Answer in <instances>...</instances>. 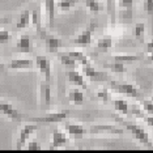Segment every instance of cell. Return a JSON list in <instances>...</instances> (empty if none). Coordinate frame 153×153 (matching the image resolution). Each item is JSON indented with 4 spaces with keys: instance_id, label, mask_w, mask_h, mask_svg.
<instances>
[{
    "instance_id": "15",
    "label": "cell",
    "mask_w": 153,
    "mask_h": 153,
    "mask_svg": "<svg viewBox=\"0 0 153 153\" xmlns=\"http://www.w3.org/2000/svg\"><path fill=\"white\" fill-rule=\"evenodd\" d=\"M16 46L21 53H30L32 51V41H30L29 36H26V34L21 36L19 38V42Z\"/></svg>"
},
{
    "instance_id": "7",
    "label": "cell",
    "mask_w": 153,
    "mask_h": 153,
    "mask_svg": "<svg viewBox=\"0 0 153 153\" xmlns=\"http://www.w3.org/2000/svg\"><path fill=\"white\" fill-rule=\"evenodd\" d=\"M38 124H25L22 127V130L20 131V136H19V140H17V148H22V145H25V143L27 141L32 135L38 130Z\"/></svg>"
},
{
    "instance_id": "22",
    "label": "cell",
    "mask_w": 153,
    "mask_h": 153,
    "mask_svg": "<svg viewBox=\"0 0 153 153\" xmlns=\"http://www.w3.org/2000/svg\"><path fill=\"white\" fill-rule=\"evenodd\" d=\"M59 59H60V63L65 65L68 68H75L76 67V60L72 56H69L65 53H60L59 54Z\"/></svg>"
},
{
    "instance_id": "17",
    "label": "cell",
    "mask_w": 153,
    "mask_h": 153,
    "mask_svg": "<svg viewBox=\"0 0 153 153\" xmlns=\"http://www.w3.org/2000/svg\"><path fill=\"white\" fill-rule=\"evenodd\" d=\"M68 98H69V101H72L75 105H81V103L84 102V93H82L79 88L71 89L69 90Z\"/></svg>"
},
{
    "instance_id": "36",
    "label": "cell",
    "mask_w": 153,
    "mask_h": 153,
    "mask_svg": "<svg viewBox=\"0 0 153 153\" xmlns=\"http://www.w3.org/2000/svg\"><path fill=\"white\" fill-rule=\"evenodd\" d=\"M132 3H134V0H119V4L123 8H130L132 5Z\"/></svg>"
},
{
    "instance_id": "33",
    "label": "cell",
    "mask_w": 153,
    "mask_h": 153,
    "mask_svg": "<svg viewBox=\"0 0 153 153\" xmlns=\"http://www.w3.org/2000/svg\"><path fill=\"white\" fill-rule=\"evenodd\" d=\"M144 9L148 15L153 16V0H145L144 1Z\"/></svg>"
},
{
    "instance_id": "10",
    "label": "cell",
    "mask_w": 153,
    "mask_h": 153,
    "mask_svg": "<svg viewBox=\"0 0 153 153\" xmlns=\"http://www.w3.org/2000/svg\"><path fill=\"white\" fill-rule=\"evenodd\" d=\"M67 79L69 82H72V84L77 85V86H81L82 89H86L88 88V85H86V81L84 80V76L80 74L79 71H76V69L71 68L67 71Z\"/></svg>"
},
{
    "instance_id": "18",
    "label": "cell",
    "mask_w": 153,
    "mask_h": 153,
    "mask_svg": "<svg viewBox=\"0 0 153 153\" xmlns=\"http://www.w3.org/2000/svg\"><path fill=\"white\" fill-rule=\"evenodd\" d=\"M30 21H32V16H30V12L27 11V9H25V11L21 13V16H20V20L17 21L16 27H17V29H25V27L29 26Z\"/></svg>"
},
{
    "instance_id": "39",
    "label": "cell",
    "mask_w": 153,
    "mask_h": 153,
    "mask_svg": "<svg viewBox=\"0 0 153 153\" xmlns=\"http://www.w3.org/2000/svg\"><path fill=\"white\" fill-rule=\"evenodd\" d=\"M145 122L149 124V126H152L153 127V115L152 117H148V118H145Z\"/></svg>"
},
{
    "instance_id": "2",
    "label": "cell",
    "mask_w": 153,
    "mask_h": 153,
    "mask_svg": "<svg viewBox=\"0 0 153 153\" xmlns=\"http://www.w3.org/2000/svg\"><path fill=\"white\" fill-rule=\"evenodd\" d=\"M109 84H110L111 88L115 89L118 93H120V94L131 97V98H139V97H140L139 89L132 84H127V82H117V81H111V80H109Z\"/></svg>"
},
{
    "instance_id": "12",
    "label": "cell",
    "mask_w": 153,
    "mask_h": 153,
    "mask_svg": "<svg viewBox=\"0 0 153 153\" xmlns=\"http://www.w3.org/2000/svg\"><path fill=\"white\" fill-rule=\"evenodd\" d=\"M102 132H111L114 135H122L123 134V130L120 128H117L114 126H106V124H96V126L90 127L88 130V134H102Z\"/></svg>"
},
{
    "instance_id": "29",
    "label": "cell",
    "mask_w": 153,
    "mask_h": 153,
    "mask_svg": "<svg viewBox=\"0 0 153 153\" xmlns=\"http://www.w3.org/2000/svg\"><path fill=\"white\" fill-rule=\"evenodd\" d=\"M145 32V25L143 22H137L135 25V37L136 38H143Z\"/></svg>"
},
{
    "instance_id": "4",
    "label": "cell",
    "mask_w": 153,
    "mask_h": 153,
    "mask_svg": "<svg viewBox=\"0 0 153 153\" xmlns=\"http://www.w3.org/2000/svg\"><path fill=\"white\" fill-rule=\"evenodd\" d=\"M67 110L59 111V113H50L48 115L42 118H33L32 122H34V123H60L62 120H64L67 118Z\"/></svg>"
},
{
    "instance_id": "14",
    "label": "cell",
    "mask_w": 153,
    "mask_h": 153,
    "mask_svg": "<svg viewBox=\"0 0 153 153\" xmlns=\"http://www.w3.org/2000/svg\"><path fill=\"white\" fill-rule=\"evenodd\" d=\"M67 143V135L63 134L62 131H54L53 132V139L50 143V148H59Z\"/></svg>"
},
{
    "instance_id": "31",
    "label": "cell",
    "mask_w": 153,
    "mask_h": 153,
    "mask_svg": "<svg viewBox=\"0 0 153 153\" xmlns=\"http://www.w3.org/2000/svg\"><path fill=\"white\" fill-rule=\"evenodd\" d=\"M9 39H11V33L8 30H0V45L7 43Z\"/></svg>"
},
{
    "instance_id": "23",
    "label": "cell",
    "mask_w": 153,
    "mask_h": 153,
    "mask_svg": "<svg viewBox=\"0 0 153 153\" xmlns=\"http://www.w3.org/2000/svg\"><path fill=\"white\" fill-rule=\"evenodd\" d=\"M114 60L119 62V63H134V62L140 60V56H136V55H115Z\"/></svg>"
},
{
    "instance_id": "20",
    "label": "cell",
    "mask_w": 153,
    "mask_h": 153,
    "mask_svg": "<svg viewBox=\"0 0 153 153\" xmlns=\"http://www.w3.org/2000/svg\"><path fill=\"white\" fill-rule=\"evenodd\" d=\"M65 54L69 55V56H72L76 62L81 63L82 65L89 64V59H88V56H86L84 53H82V51H68V53H65Z\"/></svg>"
},
{
    "instance_id": "37",
    "label": "cell",
    "mask_w": 153,
    "mask_h": 153,
    "mask_svg": "<svg viewBox=\"0 0 153 153\" xmlns=\"http://www.w3.org/2000/svg\"><path fill=\"white\" fill-rule=\"evenodd\" d=\"M7 24H11V19L9 17H0V27H3Z\"/></svg>"
},
{
    "instance_id": "28",
    "label": "cell",
    "mask_w": 153,
    "mask_h": 153,
    "mask_svg": "<svg viewBox=\"0 0 153 153\" xmlns=\"http://www.w3.org/2000/svg\"><path fill=\"white\" fill-rule=\"evenodd\" d=\"M30 16H32V22L34 24V26L37 27V32L42 29V25H41V12H39V9H34V11L30 13Z\"/></svg>"
},
{
    "instance_id": "26",
    "label": "cell",
    "mask_w": 153,
    "mask_h": 153,
    "mask_svg": "<svg viewBox=\"0 0 153 153\" xmlns=\"http://www.w3.org/2000/svg\"><path fill=\"white\" fill-rule=\"evenodd\" d=\"M103 67L109 68V69H113V71L117 72V74H123V72L126 71V68H124V63H119V62H115V63H113V64L105 63L103 64Z\"/></svg>"
},
{
    "instance_id": "5",
    "label": "cell",
    "mask_w": 153,
    "mask_h": 153,
    "mask_svg": "<svg viewBox=\"0 0 153 153\" xmlns=\"http://www.w3.org/2000/svg\"><path fill=\"white\" fill-rule=\"evenodd\" d=\"M96 27H97V24L96 22L90 24V25L86 27L84 32L80 33L79 36L75 38L74 43L75 45H80V46H86V45H89L90 42H92V36H93V33H94Z\"/></svg>"
},
{
    "instance_id": "1",
    "label": "cell",
    "mask_w": 153,
    "mask_h": 153,
    "mask_svg": "<svg viewBox=\"0 0 153 153\" xmlns=\"http://www.w3.org/2000/svg\"><path fill=\"white\" fill-rule=\"evenodd\" d=\"M117 120L119 122L120 124H123V126L126 127L128 131H131L132 135L136 137V140H139L141 144L148 145V147H152V143H151V139H149V135L145 132V130L143 127L137 126V124H132V123H130V122H126V120H120V119H117Z\"/></svg>"
},
{
    "instance_id": "3",
    "label": "cell",
    "mask_w": 153,
    "mask_h": 153,
    "mask_svg": "<svg viewBox=\"0 0 153 153\" xmlns=\"http://www.w3.org/2000/svg\"><path fill=\"white\" fill-rule=\"evenodd\" d=\"M38 34L41 36V38L45 41V45H46V48L50 53H56V51L63 46V42H62V39H59V38L54 37V36H50V34H47L45 32L43 29L38 30Z\"/></svg>"
},
{
    "instance_id": "32",
    "label": "cell",
    "mask_w": 153,
    "mask_h": 153,
    "mask_svg": "<svg viewBox=\"0 0 153 153\" xmlns=\"http://www.w3.org/2000/svg\"><path fill=\"white\" fill-rule=\"evenodd\" d=\"M141 106L144 109V111H147L148 114H152L153 115V101H143Z\"/></svg>"
},
{
    "instance_id": "40",
    "label": "cell",
    "mask_w": 153,
    "mask_h": 153,
    "mask_svg": "<svg viewBox=\"0 0 153 153\" xmlns=\"http://www.w3.org/2000/svg\"><path fill=\"white\" fill-rule=\"evenodd\" d=\"M149 54H151V55H149L148 60H149V62H153V51H152V53H149Z\"/></svg>"
},
{
    "instance_id": "35",
    "label": "cell",
    "mask_w": 153,
    "mask_h": 153,
    "mask_svg": "<svg viewBox=\"0 0 153 153\" xmlns=\"http://www.w3.org/2000/svg\"><path fill=\"white\" fill-rule=\"evenodd\" d=\"M26 148L27 151H41V145L38 141H30Z\"/></svg>"
},
{
    "instance_id": "38",
    "label": "cell",
    "mask_w": 153,
    "mask_h": 153,
    "mask_svg": "<svg viewBox=\"0 0 153 153\" xmlns=\"http://www.w3.org/2000/svg\"><path fill=\"white\" fill-rule=\"evenodd\" d=\"M147 51L148 53H152L153 51V41H151L149 43H147Z\"/></svg>"
},
{
    "instance_id": "25",
    "label": "cell",
    "mask_w": 153,
    "mask_h": 153,
    "mask_svg": "<svg viewBox=\"0 0 153 153\" xmlns=\"http://www.w3.org/2000/svg\"><path fill=\"white\" fill-rule=\"evenodd\" d=\"M79 3V0H59L56 3V7L62 11H67V9L75 7Z\"/></svg>"
},
{
    "instance_id": "34",
    "label": "cell",
    "mask_w": 153,
    "mask_h": 153,
    "mask_svg": "<svg viewBox=\"0 0 153 153\" xmlns=\"http://www.w3.org/2000/svg\"><path fill=\"white\" fill-rule=\"evenodd\" d=\"M107 8H109V13L111 17V21H115V12H114V0H109L107 1Z\"/></svg>"
},
{
    "instance_id": "8",
    "label": "cell",
    "mask_w": 153,
    "mask_h": 153,
    "mask_svg": "<svg viewBox=\"0 0 153 153\" xmlns=\"http://www.w3.org/2000/svg\"><path fill=\"white\" fill-rule=\"evenodd\" d=\"M64 130L67 131L69 135H72L75 139H81L84 135L88 134V130H86L82 124H77V123H65Z\"/></svg>"
},
{
    "instance_id": "6",
    "label": "cell",
    "mask_w": 153,
    "mask_h": 153,
    "mask_svg": "<svg viewBox=\"0 0 153 153\" xmlns=\"http://www.w3.org/2000/svg\"><path fill=\"white\" fill-rule=\"evenodd\" d=\"M36 65H37V68L41 71V74L45 76V81L50 82V79H51V62L48 60L46 56L39 55V56L36 58Z\"/></svg>"
},
{
    "instance_id": "24",
    "label": "cell",
    "mask_w": 153,
    "mask_h": 153,
    "mask_svg": "<svg viewBox=\"0 0 153 153\" xmlns=\"http://www.w3.org/2000/svg\"><path fill=\"white\" fill-rule=\"evenodd\" d=\"M114 109L120 114H128V102L126 100H115L114 101Z\"/></svg>"
},
{
    "instance_id": "16",
    "label": "cell",
    "mask_w": 153,
    "mask_h": 153,
    "mask_svg": "<svg viewBox=\"0 0 153 153\" xmlns=\"http://www.w3.org/2000/svg\"><path fill=\"white\" fill-rule=\"evenodd\" d=\"M55 7H56V1H55V0H45V9H46V13H47L50 25H53V24H54Z\"/></svg>"
},
{
    "instance_id": "13",
    "label": "cell",
    "mask_w": 153,
    "mask_h": 153,
    "mask_svg": "<svg viewBox=\"0 0 153 153\" xmlns=\"http://www.w3.org/2000/svg\"><path fill=\"white\" fill-rule=\"evenodd\" d=\"M33 67L34 62L32 59H15V60H11V63L8 64V68L11 69H27Z\"/></svg>"
},
{
    "instance_id": "27",
    "label": "cell",
    "mask_w": 153,
    "mask_h": 153,
    "mask_svg": "<svg viewBox=\"0 0 153 153\" xmlns=\"http://www.w3.org/2000/svg\"><path fill=\"white\" fill-rule=\"evenodd\" d=\"M85 5L88 7L92 12H100L102 11V4L98 1V0H85Z\"/></svg>"
},
{
    "instance_id": "11",
    "label": "cell",
    "mask_w": 153,
    "mask_h": 153,
    "mask_svg": "<svg viewBox=\"0 0 153 153\" xmlns=\"http://www.w3.org/2000/svg\"><path fill=\"white\" fill-rule=\"evenodd\" d=\"M82 74H84V76H86V77H89L90 80H93V81H107V80H109L106 75L101 74V72H97L96 69L89 64L82 65Z\"/></svg>"
},
{
    "instance_id": "41",
    "label": "cell",
    "mask_w": 153,
    "mask_h": 153,
    "mask_svg": "<svg viewBox=\"0 0 153 153\" xmlns=\"http://www.w3.org/2000/svg\"><path fill=\"white\" fill-rule=\"evenodd\" d=\"M5 68V65H4V63H3L1 60H0V69H4Z\"/></svg>"
},
{
    "instance_id": "19",
    "label": "cell",
    "mask_w": 153,
    "mask_h": 153,
    "mask_svg": "<svg viewBox=\"0 0 153 153\" xmlns=\"http://www.w3.org/2000/svg\"><path fill=\"white\" fill-rule=\"evenodd\" d=\"M41 94H42V101L45 105H50L51 102V89L48 81H45L43 84H41Z\"/></svg>"
},
{
    "instance_id": "21",
    "label": "cell",
    "mask_w": 153,
    "mask_h": 153,
    "mask_svg": "<svg viewBox=\"0 0 153 153\" xmlns=\"http://www.w3.org/2000/svg\"><path fill=\"white\" fill-rule=\"evenodd\" d=\"M113 45H114V42L110 37H103L97 41V48H100V50H102V51H106V50H109V48H111Z\"/></svg>"
},
{
    "instance_id": "9",
    "label": "cell",
    "mask_w": 153,
    "mask_h": 153,
    "mask_svg": "<svg viewBox=\"0 0 153 153\" xmlns=\"http://www.w3.org/2000/svg\"><path fill=\"white\" fill-rule=\"evenodd\" d=\"M0 111H1L3 114H5L7 118H9L11 120H16V122L21 120V114H20L15 107H13L12 103L1 102L0 103Z\"/></svg>"
},
{
    "instance_id": "30",
    "label": "cell",
    "mask_w": 153,
    "mask_h": 153,
    "mask_svg": "<svg viewBox=\"0 0 153 153\" xmlns=\"http://www.w3.org/2000/svg\"><path fill=\"white\" fill-rule=\"evenodd\" d=\"M97 97H98L102 102H107V101H109V90L106 88L100 89L98 92H97Z\"/></svg>"
}]
</instances>
